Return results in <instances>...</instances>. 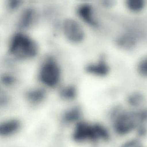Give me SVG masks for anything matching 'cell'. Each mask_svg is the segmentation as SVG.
I'll return each instance as SVG.
<instances>
[{
	"label": "cell",
	"instance_id": "obj_14",
	"mask_svg": "<svg viewBox=\"0 0 147 147\" xmlns=\"http://www.w3.org/2000/svg\"><path fill=\"white\" fill-rule=\"evenodd\" d=\"M23 1V0H8L9 7L11 9H16L21 5Z\"/></svg>",
	"mask_w": 147,
	"mask_h": 147
},
{
	"label": "cell",
	"instance_id": "obj_1",
	"mask_svg": "<svg viewBox=\"0 0 147 147\" xmlns=\"http://www.w3.org/2000/svg\"><path fill=\"white\" fill-rule=\"evenodd\" d=\"M112 129L120 136H126L134 132L143 134L147 124V109H126L114 108L110 114Z\"/></svg>",
	"mask_w": 147,
	"mask_h": 147
},
{
	"label": "cell",
	"instance_id": "obj_13",
	"mask_svg": "<svg viewBox=\"0 0 147 147\" xmlns=\"http://www.w3.org/2000/svg\"><path fill=\"white\" fill-rule=\"evenodd\" d=\"M135 70L140 77L147 79V54L140 58L137 61Z\"/></svg>",
	"mask_w": 147,
	"mask_h": 147
},
{
	"label": "cell",
	"instance_id": "obj_12",
	"mask_svg": "<svg viewBox=\"0 0 147 147\" xmlns=\"http://www.w3.org/2000/svg\"><path fill=\"white\" fill-rule=\"evenodd\" d=\"M18 78L15 74L10 72L3 73L1 77V82L4 87L10 88L18 83Z\"/></svg>",
	"mask_w": 147,
	"mask_h": 147
},
{
	"label": "cell",
	"instance_id": "obj_8",
	"mask_svg": "<svg viewBox=\"0 0 147 147\" xmlns=\"http://www.w3.org/2000/svg\"><path fill=\"white\" fill-rule=\"evenodd\" d=\"M59 96L65 102H72L75 101L77 97L78 90L73 85H61L58 88Z\"/></svg>",
	"mask_w": 147,
	"mask_h": 147
},
{
	"label": "cell",
	"instance_id": "obj_10",
	"mask_svg": "<svg viewBox=\"0 0 147 147\" xmlns=\"http://www.w3.org/2000/svg\"><path fill=\"white\" fill-rule=\"evenodd\" d=\"M35 17L34 11L32 9L25 10L21 16L19 20V26L21 28H27L33 22Z\"/></svg>",
	"mask_w": 147,
	"mask_h": 147
},
{
	"label": "cell",
	"instance_id": "obj_3",
	"mask_svg": "<svg viewBox=\"0 0 147 147\" xmlns=\"http://www.w3.org/2000/svg\"><path fill=\"white\" fill-rule=\"evenodd\" d=\"M36 78L40 85L47 90L58 89L62 85L63 72L58 59L52 55L45 56L38 66Z\"/></svg>",
	"mask_w": 147,
	"mask_h": 147
},
{
	"label": "cell",
	"instance_id": "obj_4",
	"mask_svg": "<svg viewBox=\"0 0 147 147\" xmlns=\"http://www.w3.org/2000/svg\"><path fill=\"white\" fill-rule=\"evenodd\" d=\"M62 32L66 41L72 45H79L85 39L83 28L78 22L73 19H66L64 22Z\"/></svg>",
	"mask_w": 147,
	"mask_h": 147
},
{
	"label": "cell",
	"instance_id": "obj_5",
	"mask_svg": "<svg viewBox=\"0 0 147 147\" xmlns=\"http://www.w3.org/2000/svg\"><path fill=\"white\" fill-rule=\"evenodd\" d=\"M85 70L91 76L102 78L107 77L110 73L111 67L107 58L102 56L97 60L87 64Z\"/></svg>",
	"mask_w": 147,
	"mask_h": 147
},
{
	"label": "cell",
	"instance_id": "obj_6",
	"mask_svg": "<svg viewBox=\"0 0 147 147\" xmlns=\"http://www.w3.org/2000/svg\"><path fill=\"white\" fill-rule=\"evenodd\" d=\"M48 90L41 85L31 87L24 93V99L28 104L38 106L45 102L48 95Z\"/></svg>",
	"mask_w": 147,
	"mask_h": 147
},
{
	"label": "cell",
	"instance_id": "obj_11",
	"mask_svg": "<svg viewBox=\"0 0 147 147\" xmlns=\"http://www.w3.org/2000/svg\"><path fill=\"white\" fill-rule=\"evenodd\" d=\"M78 13L79 17L85 22L90 25L94 24L92 9L89 5L87 4L81 5L79 8Z\"/></svg>",
	"mask_w": 147,
	"mask_h": 147
},
{
	"label": "cell",
	"instance_id": "obj_2",
	"mask_svg": "<svg viewBox=\"0 0 147 147\" xmlns=\"http://www.w3.org/2000/svg\"><path fill=\"white\" fill-rule=\"evenodd\" d=\"M40 48L33 38L23 32L15 34L7 45V53L12 61L25 63L35 59L39 56Z\"/></svg>",
	"mask_w": 147,
	"mask_h": 147
},
{
	"label": "cell",
	"instance_id": "obj_7",
	"mask_svg": "<svg viewBox=\"0 0 147 147\" xmlns=\"http://www.w3.org/2000/svg\"><path fill=\"white\" fill-rule=\"evenodd\" d=\"M139 40L134 36L123 35L116 40V46L121 50L130 51L135 49L139 45Z\"/></svg>",
	"mask_w": 147,
	"mask_h": 147
},
{
	"label": "cell",
	"instance_id": "obj_9",
	"mask_svg": "<svg viewBox=\"0 0 147 147\" xmlns=\"http://www.w3.org/2000/svg\"><path fill=\"white\" fill-rule=\"evenodd\" d=\"M146 101L144 94L140 91H133L127 96L126 102L130 109H137L143 108Z\"/></svg>",
	"mask_w": 147,
	"mask_h": 147
}]
</instances>
